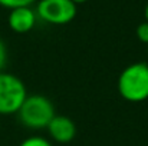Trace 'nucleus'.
<instances>
[{
    "label": "nucleus",
    "mask_w": 148,
    "mask_h": 146,
    "mask_svg": "<svg viewBox=\"0 0 148 146\" xmlns=\"http://www.w3.org/2000/svg\"><path fill=\"white\" fill-rule=\"evenodd\" d=\"M36 0H0V6L13 10V9H17V7H29Z\"/></svg>",
    "instance_id": "nucleus-7"
},
{
    "label": "nucleus",
    "mask_w": 148,
    "mask_h": 146,
    "mask_svg": "<svg viewBox=\"0 0 148 146\" xmlns=\"http://www.w3.org/2000/svg\"><path fill=\"white\" fill-rule=\"evenodd\" d=\"M20 122L29 129L48 128L50 120L55 117V106L43 95H32L25 99L19 112Z\"/></svg>",
    "instance_id": "nucleus-2"
},
{
    "label": "nucleus",
    "mask_w": 148,
    "mask_h": 146,
    "mask_svg": "<svg viewBox=\"0 0 148 146\" xmlns=\"http://www.w3.org/2000/svg\"><path fill=\"white\" fill-rule=\"evenodd\" d=\"M71 1H72V3H75V4L78 6V4H81V3H85V1H88V0H71Z\"/></svg>",
    "instance_id": "nucleus-11"
},
{
    "label": "nucleus",
    "mask_w": 148,
    "mask_h": 146,
    "mask_svg": "<svg viewBox=\"0 0 148 146\" xmlns=\"http://www.w3.org/2000/svg\"><path fill=\"white\" fill-rule=\"evenodd\" d=\"M137 37L140 39V42L148 45V22H143L141 24H138V27H137Z\"/></svg>",
    "instance_id": "nucleus-9"
},
{
    "label": "nucleus",
    "mask_w": 148,
    "mask_h": 146,
    "mask_svg": "<svg viewBox=\"0 0 148 146\" xmlns=\"http://www.w3.org/2000/svg\"><path fill=\"white\" fill-rule=\"evenodd\" d=\"M19 146H52L48 139L42 138V136H30L27 139H25Z\"/></svg>",
    "instance_id": "nucleus-8"
},
{
    "label": "nucleus",
    "mask_w": 148,
    "mask_h": 146,
    "mask_svg": "<svg viewBox=\"0 0 148 146\" xmlns=\"http://www.w3.org/2000/svg\"><path fill=\"white\" fill-rule=\"evenodd\" d=\"M26 97V86L17 76L0 72V115L17 113Z\"/></svg>",
    "instance_id": "nucleus-3"
},
{
    "label": "nucleus",
    "mask_w": 148,
    "mask_h": 146,
    "mask_svg": "<svg viewBox=\"0 0 148 146\" xmlns=\"http://www.w3.org/2000/svg\"><path fill=\"white\" fill-rule=\"evenodd\" d=\"M145 22H148V4L145 6Z\"/></svg>",
    "instance_id": "nucleus-12"
},
{
    "label": "nucleus",
    "mask_w": 148,
    "mask_h": 146,
    "mask_svg": "<svg viewBox=\"0 0 148 146\" xmlns=\"http://www.w3.org/2000/svg\"><path fill=\"white\" fill-rule=\"evenodd\" d=\"M118 92L128 102L148 99V63L137 62L127 66L118 77Z\"/></svg>",
    "instance_id": "nucleus-1"
},
{
    "label": "nucleus",
    "mask_w": 148,
    "mask_h": 146,
    "mask_svg": "<svg viewBox=\"0 0 148 146\" xmlns=\"http://www.w3.org/2000/svg\"><path fill=\"white\" fill-rule=\"evenodd\" d=\"M147 53H148V45H147Z\"/></svg>",
    "instance_id": "nucleus-13"
},
{
    "label": "nucleus",
    "mask_w": 148,
    "mask_h": 146,
    "mask_svg": "<svg viewBox=\"0 0 148 146\" xmlns=\"http://www.w3.org/2000/svg\"><path fill=\"white\" fill-rule=\"evenodd\" d=\"M46 129L49 132L50 138L58 143H69L76 136V126L73 120L62 115H55V117L50 120Z\"/></svg>",
    "instance_id": "nucleus-5"
},
{
    "label": "nucleus",
    "mask_w": 148,
    "mask_h": 146,
    "mask_svg": "<svg viewBox=\"0 0 148 146\" xmlns=\"http://www.w3.org/2000/svg\"><path fill=\"white\" fill-rule=\"evenodd\" d=\"M76 12L71 0H40L36 14L49 24H66L75 19Z\"/></svg>",
    "instance_id": "nucleus-4"
},
{
    "label": "nucleus",
    "mask_w": 148,
    "mask_h": 146,
    "mask_svg": "<svg viewBox=\"0 0 148 146\" xmlns=\"http://www.w3.org/2000/svg\"><path fill=\"white\" fill-rule=\"evenodd\" d=\"M6 63H7V49L4 42L0 39V72H3Z\"/></svg>",
    "instance_id": "nucleus-10"
},
{
    "label": "nucleus",
    "mask_w": 148,
    "mask_h": 146,
    "mask_svg": "<svg viewBox=\"0 0 148 146\" xmlns=\"http://www.w3.org/2000/svg\"><path fill=\"white\" fill-rule=\"evenodd\" d=\"M38 14L29 7H17L10 10L9 13V27L16 33H27L30 32L36 24Z\"/></svg>",
    "instance_id": "nucleus-6"
}]
</instances>
